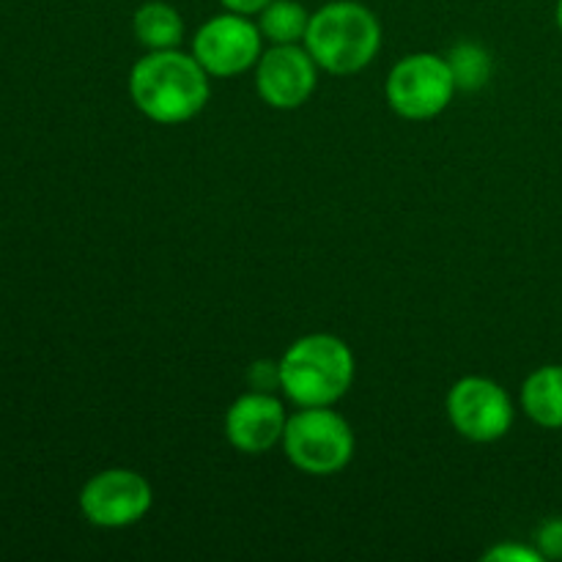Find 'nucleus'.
I'll return each instance as SVG.
<instances>
[{
	"label": "nucleus",
	"instance_id": "f257e3e1",
	"mask_svg": "<svg viewBox=\"0 0 562 562\" xmlns=\"http://www.w3.org/2000/svg\"><path fill=\"white\" fill-rule=\"evenodd\" d=\"M209 71L181 49H148L130 71V97L154 124H184L209 102Z\"/></svg>",
	"mask_w": 562,
	"mask_h": 562
},
{
	"label": "nucleus",
	"instance_id": "f03ea898",
	"mask_svg": "<svg viewBox=\"0 0 562 562\" xmlns=\"http://www.w3.org/2000/svg\"><path fill=\"white\" fill-rule=\"evenodd\" d=\"M280 390L296 406H335L355 384L349 344L327 333L294 340L280 357Z\"/></svg>",
	"mask_w": 562,
	"mask_h": 562
},
{
	"label": "nucleus",
	"instance_id": "7ed1b4c3",
	"mask_svg": "<svg viewBox=\"0 0 562 562\" xmlns=\"http://www.w3.org/2000/svg\"><path fill=\"white\" fill-rule=\"evenodd\" d=\"M305 47L329 75H357L382 49V25L368 5L333 0L311 14Z\"/></svg>",
	"mask_w": 562,
	"mask_h": 562
},
{
	"label": "nucleus",
	"instance_id": "20e7f679",
	"mask_svg": "<svg viewBox=\"0 0 562 562\" xmlns=\"http://www.w3.org/2000/svg\"><path fill=\"white\" fill-rule=\"evenodd\" d=\"M283 450L305 475H335L355 459V431L333 406H300L285 423Z\"/></svg>",
	"mask_w": 562,
	"mask_h": 562
},
{
	"label": "nucleus",
	"instance_id": "39448f33",
	"mask_svg": "<svg viewBox=\"0 0 562 562\" xmlns=\"http://www.w3.org/2000/svg\"><path fill=\"white\" fill-rule=\"evenodd\" d=\"M456 77L448 58L434 53H415L401 58L384 82L387 104L406 121L437 119L456 93Z\"/></svg>",
	"mask_w": 562,
	"mask_h": 562
},
{
	"label": "nucleus",
	"instance_id": "423d86ee",
	"mask_svg": "<svg viewBox=\"0 0 562 562\" xmlns=\"http://www.w3.org/2000/svg\"><path fill=\"white\" fill-rule=\"evenodd\" d=\"M261 53L263 36L258 22L234 11L206 20L192 38V55L209 77L241 75L258 64Z\"/></svg>",
	"mask_w": 562,
	"mask_h": 562
},
{
	"label": "nucleus",
	"instance_id": "0eeeda50",
	"mask_svg": "<svg viewBox=\"0 0 562 562\" xmlns=\"http://www.w3.org/2000/svg\"><path fill=\"white\" fill-rule=\"evenodd\" d=\"M445 409L450 426L470 442H497L514 426L510 395L486 376L459 379L450 387Z\"/></svg>",
	"mask_w": 562,
	"mask_h": 562
},
{
	"label": "nucleus",
	"instance_id": "6e6552de",
	"mask_svg": "<svg viewBox=\"0 0 562 562\" xmlns=\"http://www.w3.org/2000/svg\"><path fill=\"white\" fill-rule=\"evenodd\" d=\"M154 488L135 470L97 472L80 492V510L91 525L121 530L137 525L151 510Z\"/></svg>",
	"mask_w": 562,
	"mask_h": 562
},
{
	"label": "nucleus",
	"instance_id": "1a4fd4ad",
	"mask_svg": "<svg viewBox=\"0 0 562 562\" xmlns=\"http://www.w3.org/2000/svg\"><path fill=\"white\" fill-rule=\"evenodd\" d=\"M318 64L305 44H272L256 64V91L269 108L296 110L313 97Z\"/></svg>",
	"mask_w": 562,
	"mask_h": 562
},
{
	"label": "nucleus",
	"instance_id": "9d476101",
	"mask_svg": "<svg viewBox=\"0 0 562 562\" xmlns=\"http://www.w3.org/2000/svg\"><path fill=\"white\" fill-rule=\"evenodd\" d=\"M285 423H289V415L280 398L252 390V393L239 395L225 412V437L231 448L239 453L261 456L283 442Z\"/></svg>",
	"mask_w": 562,
	"mask_h": 562
},
{
	"label": "nucleus",
	"instance_id": "9b49d317",
	"mask_svg": "<svg viewBox=\"0 0 562 562\" xmlns=\"http://www.w3.org/2000/svg\"><path fill=\"white\" fill-rule=\"evenodd\" d=\"M521 409L536 426L562 428V366H543L525 379Z\"/></svg>",
	"mask_w": 562,
	"mask_h": 562
},
{
	"label": "nucleus",
	"instance_id": "f8f14e48",
	"mask_svg": "<svg viewBox=\"0 0 562 562\" xmlns=\"http://www.w3.org/2000/svg\"><path fill=\"white\" fill-rule=\"evenodd\" d=\"M132 27H135L137 42L148 49H173L184 38V20L165 0L143 3L132 16Z\"/></svg>",
	"mask_w": 562,
	"mask_h": 562
},
{
	"label": "nucleus",
	"instance_id": "ddd939ff",
	"mask_svg": "<svg viewBox=\"0 0 562 562\" xmlns=\"http://www.w3.org/2000/svg\"><path fill=\"white\" fill-rule=\"evenodd\" d=\"M311 11L300 0H272L258 14L261 36L272 44H305Z\"/></svg>",
	"mask_w": 562,
	"mask_h": 562
},
{
	"label": "nucleus",
	"instance_id": "4468645a",
	"mask_svg": "<svg viewBox=\"0 0 562 562\" xmlns=\"http://www.w3.org/2000/svg\"><path fill=\"white\" fill-rule=\"evenodd\" d=\"M448 64L453 69L456 86L464 88V91H475V88L486 86L488 75H492V58L477 44H459V47H453L448 55Z\"/></svg>",
	"mask_w": 562,
	"mask_h": 562
},
{
	"label": "nucleus",
	"instance_id": "2eb2a0df",
	"mask_svg": "<svg viewBox=\"0 0 562 562\" xmlns=\"http://www.w3.org/2000/svg\"><path fill=\"white\" fill-rule=\"evenodd\" d=\"M536 543L543 560H562V516H552L538 527Z\"/></svg>",
	"mask_w": 562,
	"mask_h": 562
},
{
	"label": "nucleus",
	"instance_id": "dca6fc26",
	"mask_svg": "<svg viewBox=\"0 0 562 562\" xmlns=\"http://www.w3.org/2000/svg\"><path fill=\"white\" fill-rule=\"evenodd\" d=\"M247 379H250V387L252 390H261V393H272V390L280 387V368H278V362H269V360L252 362V368H250V373H247Z\"/></svg>",
	"mask_w": 562,
	"mask_h": 562
},
{
	"label": "nucleus",
	"instance_id": "f3484780",
	"mask_svg": "<svg viewBox=\"0 0 562 562\" xmlns=\"http://www.w3.org/2000/svg\"><path fill=\"white\" fill-rule=\"evenodd\" d=\"M488 562H538L543 560V554L538 549L519 547V543H499L492 552H486Z\"/></svg>",
	"mask_w": 562,
	"mask_h": 562
},
{
	"label": "nucleus",
	"instance_id": "a211bd4d",
	"mask_svg": "<svg viewBox=\"0 0 562 562\" xmlns=\"http://www.w3.org/2000/svg\"><path fill=\"white\" fill-rule=\"evenodd\" d=\"M225 11H234V14H245V16H256L267 9L272 0H220Z\"/></svg>",
	"mask_w": 562,
	"mask_h": 562
},
{
	"label": "nucleus",
	"instance_id": "6ab92c4d",
	"mask_svg": "<svg viewBox=\"0 0 562 562\" xmlns=\"http://www.w3.org/2000/svg\"><path fill=\"white\" fill-rule=\"evenodd\" d=\"M554 16H558V27L562 33V0H558V11H554Z\"/></svg>",
	"mask_w": 562,
	"mask_h": 562
}]
</instances>
